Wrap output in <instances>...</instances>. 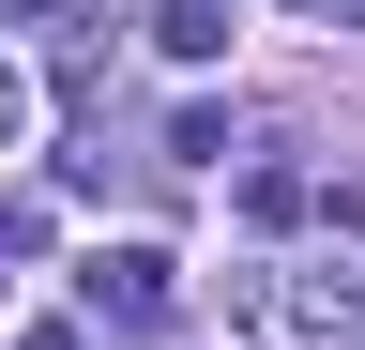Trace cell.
<instances>
[{"mask_svg": "<svg viewBox=\"0 0 365 350\" xmlns=\"http://www.w3.org/2000/svg\"><path fill=\"white\" fill-rule=\"evenodd\" d=\"M244 335H259V350H350V335H365V274H350V259L274 274V289L244 304Z\"/></svg>", "mask_w": 365, "mask_h": 350, "instance_id": "cell-1", "label": "cell"}, {"mask_svg": "<svg viewBox=\"0 0 365 350\" xmlns=\"http://www.w3.org/2000/svg\"><path fill=\"white\" fill-rule=\"evenodd\" d=\"M76 289H91V320L153 335V320H168V244H91V259H76Z\"/></svg>", "mask_w": 365, "mask_h": 350, "instance_id": "cell-2", "label": "cell"}, {"mask_svg": "<svg viewBox=\"0 0 365 350\" xmlns=\"http://www.w3.org/2000/svg\"><path fill=\"white\" fill-rule=\"evenodd\" d=\"M153 31H168L182 61H213V46H228V0H153Z\"/></svg>", "mask_w": 365, "mask_h": 350, "instance_id": "cell-3", "label": "cell"}, {"mask_svg": "<svg viewBox=\"0 0 365 350\" xmlns=\"http://www.w3.org/2000/svg\"><path fill=\"white\" fill-rule=\"evenodd\" d=\"M16 138H31V76L0 61V153H16Z\"/></svg>", "mask_w": 365, "mask_h": 350, "instance_id": "cell-4", "label": "cell"}, {"mask_svg": "<svg viewBox=\"0 0 365 350\" xmlns=\"http://www.w3.org/2000/svg\"><path fill=\"white\" fill-rule=\"evenodd\" d=\"M16 16H61V0H16Z\"/></svg>", "mask_w": 365, "mask_h": 350, "instance_id": "cell-5", "label": "cell"}]
</instances>
